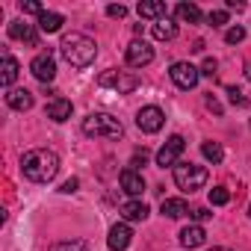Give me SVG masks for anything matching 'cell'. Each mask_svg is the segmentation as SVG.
<instances>
[{"label": "cell", "mask_w": 251, "mask_h": 251, "mask_svg": "<svg viewBox=\"0 0 251 251\" xmlns=\"http://www.w3.org/2000/svg\"><path fill=\"white\" fill-rule=\"evenodd\" d=\"M106 15H109V18H124V15H127V6H121V3H109V6H106Z\"/></svg>", "instance_id": "29"}, {"label": "cell", "mask_w": 251, "mask_h": 251, "mask_svg": "<svg viewBox=\"0 0 251 251\" xmlns=\"http://www.w3.org/2000/svg\"><path fill=\"white\" fill-rule=\"evenodd\" d=\"M30 71L36 74V80H42L45 86L56 77V59L50 56V53H39L33 62H30Z\"/></svg>", "instance_id": "11"}, {"label": "cell", "mask_w": 251, "mask_h": 251, "mask_svg": "<svg viewBox=\"0 0 251 251\" xmlns=\"http://www.w3.org/2000/svg\"><path fill=\"white\" fill-rule=\"evenodd\" d=\"M130 242H133V230H130V225H127V222H118V225H112V227H109V236H106L109 251H124Z\"/></svg>", "instance_id": "10"}, {"label": "cell", "mask_w": 251, "mask_h": 251, "mask_svg": "<svg viewBox=\"0 0 251 251\" xmlns=\"http://www.w3.org/2000/svg\"><path fill=\"white\" fill-rule=\"evenodd\" d=\"M136 12H139V18H157V21H163L166 18V3H160V0H142V3L136 6Z\"/></svg>", "instance_id": "20"}, {"label": "cell", "mask_w": 251, "mask_h": 251, "mask_svg": "<svg viewBox=\"0 0 251 251\" xmlns=\"http://www.w3.org/2000/svg\"><path fill=\"white\" fill-rule=\"evenodd\" d=\"M227 201H230V192H227L225 186H213V189H210V204H213V207H225Z\"/></svg>", "instance_id": "26"}, {"label": "cell", "mask_w": 251, "mask_h": 251, "mask_svg": "<svg viewBox=\"0 0 251 251\" xmlns=\"http://www.w3.org/2000/svg\"><path fill=\"white\" fill-rule=\"evenodd\" d=\"M6 103L12 109H18V112H27L33 106V92H27V89H9L6 92Z\"/></svg>", "instance_id": "16"}, {"label": "cell", "mask_w": 251, "mask_h": 251, "mask_svg": "<svg viewBox=\"0 0 251 251\" xmlns=\"http://www.w3.org/2000/svg\"><path fill=\"white\" fill-rule=\"evenodd\" d=\"M204 242H207V230H204L201 225H189V227L180 230V245H183V248H198V245H204Z\"/></svg>", "instance_id": "14"}, {"label": "cell", "mask_w": 251, "mask_h": 251, "mask_svg": "<svg viewBox=\"0 0 251 251\" xmlns=\"http://www.w3.org/2000/svg\"><path fill=\"white\" fill-rule=\"evenodd\" d=\"M183 148H186V142H183V136H180V133L169 136V139H166V145L157 151V166H160V169H175V166H177V160H180V154H183Z\"/></svg>", "instance_id": "7"}, {"label": "cell", "mask_w": 251, "mask_h": 251, "mask_svg": "<svg viewBox=\"0 0 251 251\" xmlns=\"http://www.w3.org/2000/svg\"><path fill=\"white\" fill-rule=\"evenodd\" d=\"M3 74H0V83H3V89L9 92L12 89V83L18 80V71H21V65H18V59L15 56H9V53H3V68H0Z\"/></svg>", "instance_id": "17"}, {"label": "cell", "mask_w": 251, "mask_h": 251, "mask_svg": "<svg viewBox=\"0 0 251 251\" xmlns=\"http://www.w3.org/2000/svg\"><path fill=\"white\" fill-rule=\"evenodd\" d=\"M121 216H124V222H145L148 219V207H145V201H124L121 204Z\"/></svg>", "instance_id": "15"}, {"label": "cell", "mask_w": 251, "mask_h": 251, "mask_svg": "<svg viewBox=\"0 0 251 251\" xmlns=\"http://www.w3.org/2000/svg\"><path fill=\"white\" fill-rule=\"evenodd\" d=\"M83 133L86 136H100V139H121L124 127L121 121L109 112H89L83 118Z\"/></svg>", "instance_id": "3"}, {"label": "cell", "mask_w": 251, "mask_h": 251, "mask_svg": "<svg viewBox=\"0 0 251 251\" xmlns=\"http://www.w3.org/2000/svg\"><path fill=\"white\" fill-rule=\"evenodd\" d=\"M77 186H80V180H77V177H71V180H65V183L59 186V192H65V195H71V192H77Z\"/></svg>", "instance_id": "31"}, {"label": "cell", "mask_w": 251, "mask_h": 251, "mask_svg": "<svg viewBox=\"0 0 251 251\" xmlns=\"http://www.w3.org/2000/svg\"><path fill=\"white\" fill-rule=\"evenodd\" d=\"M21 172L33 183H50L59 175V157H56V151L33 148V151H27L21 157Z\"/></svg>", "instance_id": "1"}, {"label": "cell", "mask_w": 251, "mask_h": 251, "mask_svg": "<svg viewBox=\"0 0 251 251\" xmlns=\"http://www.w3.org/2000/svg\"><path fill=\"white\" fill-rule=\"evenodd\" d=\"M50 251H89V242H83V239H65V242L50 245Z\"/></svg>", "instance_id": "25"}, {"label": "cell", "mask_w": 251, "mask_h": 251, "mask_svg": "<svg viewBox=\"0 0 251 251\" xmlns=\"http://www.w3.org/2000/svg\"><path fill=\"white\" fill-rule=\"evenodd\" d=\"M62 24H65V18H62L59 12H48V9H45V12L39 15V30H42V33H59Z\"/></svg>", "instance_id": "21"}, {"label": "cell", "mask_w": 251, "mask_h": 251, "mask_svg": "<svg viewBox=\"0 0 251 251\" xmlns=\"http://www.w3.org/2000/svg\"><path fill=\"white\" fill-rule=\"evenodd\" d=\"M201 154H204V157H207L213 166H219V163L225 160V151H222V145H219V142H210V139L201 145Z\"/></svg>", "instance_id": "24"}, {"label": "cell", "mask_w": 251, "mask_h": 251, "mask_svg": "<svg viewBox=\"0 0 251 251\" xmlns=\"http://www.w3.org/2000/svg\"><path fill=\"white\" fill-rule=\"evenodd\" d=\"M242 39H245V30H242V27H230V30L225 33V42H227V45H236V42H242Z\"/></svg>", "instance_id": "28"}, {"label": "cell", "mask_w": 251, "mask_h": 251, "mask_svg": "<svg viewBox=\"0 0 251 251\" xmlns=\"http://www.w3.org/2000/svg\"><path fill=\"white\" fill-rule=\"evenodd\" d=\"M124 59H127L130 68H145V65L154 62V48L148 42H142V39H133L127 45V50H124Z\"/></svg>", "instance_id": "8"}, {"label": "cell", "mask_w": 251, "mask_h": 251, "mask_svg": "<svg viewBox=\"0 0 251 251\" xmlns=\"http://www.w3.org/2000/svg\"><path fill=\"white\" fill-rule=\"evenodd\" d=\"M169 77L177 89H195L198 80H201V68H195L192 62H175L169 68Z\"/></svg>", "instance_id": "6"}, {"label": "cell", "mask_w": 251, "mask_h": 251, "mask_svg": "<svg viewBox=\"0 0 251 251\" xmlns=\"http://www.w3.org/2000/svg\"><path fill=\"white\" fill-rule=\"evenodd\" d=\"M227 95H230V100H233V103H239V106L245 103V98L239 95V89H233V86H230V89H227Z\"/></svg>", "instance_id": "34"}, {"label": "cell", "mask_w": 251, "mask_h": 251, "mask_svg": "<svg viewBox=\"0 0 251 251\" xmlns=\"http://www.w3.org/2000/svg\"><path fill=\"white\" fill-rule=\"evenodd\" d=\"M9 36H12V39H18V42L36 45V30H33V24H27V21H21V18L9 24Z\"/></svg>", "instance_id": "18"}, {"label": "cell", "mask_w": 251, "mask_h": 251, "mask_svg": "<svg viewBox=\"0 0 251 251\" xmlns=\"http://www.w3.org/2000/svg\"><path fill=\"white\" fill-rule=\"evenodd\" d=\"M59 53L65 56V62L71 68H89L98 56V45L83 33H68L59 42Z\"/></svg>", "instance_id": "2"}, {"label": "cell", "mask_w": 251, "mask_h": 251, "mask_svg": "<svg viewBox=\"0 0 251 251\" xmlns=\"http://www.w3.org/2000/svg\"><path fill=\"white\" fill-rule=\"evenodd\" d=\"M210 216H213V213H210L207 207H195V210H192V219H195V222H207Z\"/></svg>", "instance_id": "32"}, {"label": "cell", "mask_w": 251, "mask_h": 251, "mask_svg": "<svg viewBox=\"0 0 251 251\" xmlns=\"http://www.w3.org/2000/svg\"><path fill=\"white\" fill-rule=\"evenodd\" d=\"M207 169L204 166H195V163H177L175 166V183H177V189H183V192H198V189H204L207 186Z\"/></svg>", "instance_id": "4"}, {"label": "cell", "mask_w": 251, "mask_h": 251, "mask_svg": "<svg viewBox=\"0 0 251 251\" xmlns=\"http://www.w3.org/2000/svg\"><path fill=\"white\" fill-rule=\"evenodd\" d=\"M21 12H24V15H42L45 9H42V3H39V0H27V3L21 0Z\"/></svg>", "instance_id": "27"}, {"label": "cell", "mask_w": 251, "mask_h": 251, "mask_svg": "<svg viewBox=\"0 0 251 251\" xmlns=\"http://www.w3.org/2000/svg\"><path fill=\"white\" fill-rule=\"evenodd\" d=\"M163 124H166V115L160 106H142L136 112V127L142 133H157V130H163Z\"/></svg>", "instance_id": "9"}, {"label": "cell", "mask_w": 251, "mask_h": 251, "mask_svg": "<svg viewBox=\"0 0 251 251\" xmlns=\"http://www.w3.org/2000/svg\"><path fill=\"white\" fill-rule=\"evenodd\" d=\"M118 180H121V189L127 192L130 198H142V192H145V177H142L136 169H124Z\"/></svg>", "instance_id": "12"}, {"label": "cell", "mask_w": 251, "mask_h": 251, "mask_svg": "<svg viewBox=\"0 0 251 251\" xmlns=\"http://www.w3.org/2000/svg\"><path fill=\"white\" fill-rule=\"evenodd\" d=\"M213 27H225L227 24V12H210V18H207Z\"/></svg>", "instance_id": "30"}, {"label": "cell", "mask_w": 251, "mask_h": 251, "mask_svg": "<svg viewBox=\"0 0 251 251\" xmlns=\"http://www.w3.org/2000/svg\"><path fill=\"white\" fill-rule=\"evenodd\" d=\"M216 68H219V65H216V59H204V65H201V74L213 77V74H216Z\"/></svg>", "instance_id": "33"}, {"label": "cell", "mask_w": 251, "mask_h": 251, "mask_svg": "<svg viewBox=\"0 0 251 251\" xmlns=\"http://www.w3.org/2000/svg\"><path fill=\"white\" fill-rule=\"evenodd\" d=\"M175 36H177V24H175V21L163 18V21L154 24V39H160V42H172Z\"/></svg>", "instance_id": "22"}, {"label": "cell", "mask_w": 251, "mask_h": 251, "mask_svg": "<svg viewBox=\"0 0 251 251\" xmlns=\"http://www.w3.org/2000/svg\"><path fill=\"white\" fill-rule=\"evenodd\" d=\"M71 100H65V98H50V103H48V118L50 121H56V124H62V121H68L71 118Z\"/></svg>", "instance_id": "13"}, {"label": "cell", "mask_w": 251, "mask_h": 251, "mask_svg": "<svg viewBox=\"0 0 251 251\" xmlns=\"http://www.w3.org/2000/svg\"><path fill=\"white\" fill-rule=\"evenodd\" d=\"M248 216H251V210H248Z\"/></svg>", "instance_id": "36"}, {"label": "cell", "mask_w": 251, "mask_h": 251, "mask_svg": "<svg viewBox=\"0 0 251 251\" xmlns=\"http://www.w3.org/2000/svg\"><path fill=\"white\" fill-rule=\"evenodd\" d=\"M139 77L133 71H118V68H106L103 74H98V86L103 89H115L118 95H130L133 89H139Z\"/></svg>", "instance_id": "5"}, {"label": "cell", "mask_w": 251, "mask_h": 251, "mask_svg": "<svg viewBox=\"0 0 251 251\" xmlns=\"http://www.w3.org/2000/svg\"><path fill=\"white\" fill-rule=\"evenodd\" d=\"M177 18L183 21V24H198L201 21V9L195 6V3H177Z\"/></svg>", "instance_id": "23"}, {"label": "cell", "mask_w": 251, "mask_h": 251, "mask_svg": "<svg viewBox=\"0 0 251 251\" xmlns=\"http://www.w3.org/2000/svg\"><path fill=\"white\" fill-rule=\"evenodd\" d=\"M210 251H230V248H222V245H219V248H210Z\"/></svg>", "instance_id": "35"}, {"label": "cell", "mask_w": 251, "mask_h": 251, "mask_svg": "<svg viewBox=\"0 0 251 251\" xmlns=\"http://www.w3.org/2000/svg\"><path fill=\"white\" fill-rule=\"evenodd\" d=\"M160 210H163L166 219H183V216H189V204L183 198H166Z\"/></svg>", "instance_id": "19"}]
</instances>
